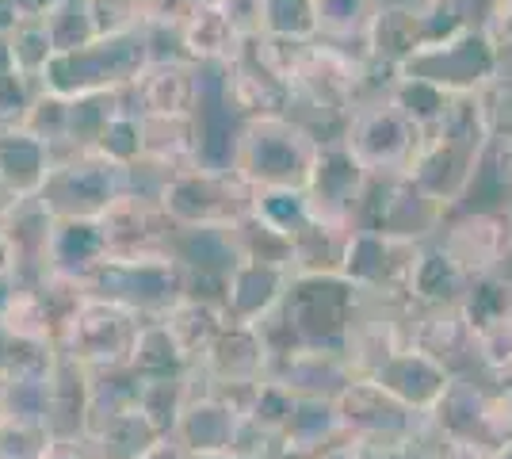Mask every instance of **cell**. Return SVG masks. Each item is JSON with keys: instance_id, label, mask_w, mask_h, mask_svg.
Listing matches in <instances>:
<instances>
[{"instance_id": "34", "label": "cell", "mask_w": 512, "mask_h": 459, "mask_svg": "<svg viewBox=\"0 0 512 459\" xmlns=\"http://www.w3.org/2000/svg\"><path fill=\"white\" fill-rule=\"evenodd\" d=\"M130 372L138 379H188L195 372L192 356L180 349V341L172 337V329L153 318L138 333V349H134V364Z\"/></svg>"}, {"instance_id": "37", "label": "cell", "mask_w": 512, "mask_h": 459, "mask_svg": "<svg viewBox=\"0 0 512 459\" xmlns=\"http://www.w3.org/2000/svg\"><path fill=\"white\" fill-rule=\"evenodd\" d=\"M386 96L406 111V119L421 134L444 127L451 119V111H455V104H459V96H448L444 88L428 85V81H417V77H406V73H398V81L390 85Z\"/></svg>"}, {"instance_id": "4", "label": "cell", "mask_w": 512, "mask_h": 459, "mask_svg": "<svg viewBox=\"0 0 512 459\" xmlns=\"http://www.w3.org/2000/svg\"><path fill=\"white\" fill-rule=\"evenodd\" d=\"M92 299H107L134 310L138 318H165L172 306L188 299V272L172 253L153 257H107L85 280Z\"/></svg>"}, {"instance_id": "26", "label": "cell", "mask_w": 512, "mask_h": 459, "mask_svg": "<svg viewBox=\"0 0 512 459\" xmlns=\"http://www.w3.org/2000/svg\"><path fill=\"white\" fill-rule=\"evenodd\" d=\"M130 108L138 115H195L199 108V66L161 62L130 88Z\"/></svg>"}, {"instance_id": "27", "label": "cell", "mask_w": 512, "mask_h": 459, "mask_svg": "<svg viewBox=\"0 0 512 459\" xmlns=\"http://www.w3.org/2000/svg\"><path fill=\"white\" fill-rule=\"evenodd\" d=\"M107 257H111V249H107V234L100 219L54 222V238H50V253H46V268L54 276L85 284Z\"/></svg>"}, {"instance_id": "18", "label": "cell", "mask_w": 512, "mask_h": 459, "mask_svg": "<svg viewBox=\"0 0 512 459\" xmlns=\"http://www.w3.org/2000/svg\"><path fill=\"white\" fill-rule=\"evenodd\" d=\"M237 429H241V414L230 402H222L199 383V372H192V394L180 410V421L172 429V440L188 452L192 459L203 456H230L234 452Z\"/></svg>"}, {"instance_id": "25", "label": "cell", "mask_w": 512, "mask_h": 459, "mask_svg": "<svg viewBox=\"0 0 512 459\" xmlns=\"http://www.w3.org/2000/svg\"><path fill=\"white\" fill-rule=\"evenodd\" d=\"M54 161H58L54 146L43 142L39 134H31L27 127L0 131V188L12 199L39 196Z\"/></svg>"}, {"instance_id": "30", "label": "cell", "mask_w": 512, "mask_h": 459, "mask_svg": "<svg viewBox=\"0 0 512 459\" xmlns=\"http://www.w3.org/2000/svg\"><path fill=\"white\" fill-rule=\"evenodd\" d=\"M199 150V123L195 115H142V161L161 173L192 169Z\"/></svg>"}, {"instance_id": "55", "label": "cell", "mask_w": 512, "mask_h": 459, "mask_svg": "<svg viewBox=\"0 0 512 459\" xmlns=\"http://www.w3.org/2000/svg\"><path fill=\"white\" fill-rule=\"evenodd\" d=\"M497 398H501V410H505V421H509V433H512V383H501Z\"/></svg>"}, {"instance_id": "1", "label": "cell", "mask_w": 512, "mask_h": 459, "mask_svg": "<svg viewBox=\"0 0 512 459\" xmlns=\"http://www.w3.org/2000/svg\"><path fill=\"white\" fill-rule=\"evenodd\" d=\"M486 161H490V138L482 131L478 104L474 96H459L448 123L421 134V146L413 153L406 176L444 211H455L470 196Z\"/></svg>"}, {"instance_id": "21", "label": "cell", "mask_w": 512, "mask_h": 459, "mask_svg": "<svg viewBox=\"0 0 512 459\" xmlns=\"http://www.w3.org/2000/svg\"><path fill=\"white\" fill-rule=\"evenodd\" d=\"M245 39H249V31L222 0H199L180 27L184 58L195 66H230L245 50Z\"/></svg>"}, {"instance_id": "13", "label": "cell", "mask_w": 512, "mask_h": 459, "mask_svg": "<svg viewBox=\"0 0 512 459\" xmlns=\"http://www.w3.org/2000/svg\"><path fill=\"white\" fill-rule=\"evenodd\" d=\"M333 406L341 421V437L356 440L363 448H409L417 425L425 421V414L409 410L402 398H394L375 379H352L333 398Z\"/></svg>"}, {"instance_id": "24", "label": "cell", "mask_w": 512, "mask_h": 459, "mask_svg": "<svg viewBox=\"0 0 512 459\" xmlns=\"http://www.w3.org/2000/svg\"><path fill=\"white\" fill-rule=\"evenodd\" d=\"M375 383L386 387L394 398H402L409 410L432 414V410L444 402V394L451 391L455 372H448L440 360H432V356H425L421 349L409 345L406 352H398L383 372L375 375Z\"/></svg>"}, {"instance_id": "28", "label": "cell", "mask_w": 512, "mask_h": 459, "mask_svg": "<svg viewBox=\"0 0 512 459\" xmlns=\"http://www.w3.org/2000/svg\"><path fill=\"white\" fill-rule=\"evenodd\" d=\"M169 253L184 264V272L222 276V280H230V272L245 261L234 226H176Z\"/></svg>"}, {"instance_id": "45", "label": "cell", "mask_w": 512, "mask_h": 459, "mask_svg": "<svg viewBox=\"0 0 512 459\" xmlns=\"http://www.w3.org/2000/svg\"><path fill=\"white\" fill-rule=\"evenodd\" d=\"M54 433L35 417H4L0 421V459H46Z\"/></svg>"}, {"instance_id": "16", "label": "cell", "mask_w": 512, "mask_h": 459, "mask_svg": "<svg viewBox=\"0 0 512 459\" xmlns=\"http://www.w3.org/2000/svg\"><path fill=\"white\" fill-rule=\"evenodd\" d=\"M440 249L459 264L467 280L482 276H501L512 261V219L505 207H486V211H467L451 219L440 234Z\"/></svg>"}, {"instance_id": "5", "label": "cell", "mask_w": 512, "mask_h": 459, "mask_svg": "<svg viewBox=\"0 0 512 459\" xmlns=\"http://www.w3.org/2000/svg\"><path fill=\"white\" fill-rule=\"evenodd\" d=\"M363 303H367L363 291L341 272L337 276H295L279 314L287 318L299 345L344 352Z\"/></svg>"}, {"instance_id": "8", "label": "cell", "mask_w": 512, "mask_h": 459, "mask_svg": "<svg viewBox=\"0 0 512 459\" xmlns=\"http://www.w3.org/2000/svg\"><path fill=\"white\" fill-rule=\"evenodd\" d=\"M130 169L107 161L100 153H62L46 176L39 203L54 219H104L111 203L127 196Z\"/></svg>"}, {"instance_id": "58", "label": "cell", "mask_w": 512, "mask_h": 459, "mask_svg": "<svg viewBox=\"0 0 512 459\" xmlns=\"http://www.w3.org/2000/svg\"><path fill=\"white\" fill-rule=\"evenodd\" d=\"M493 459H512V440H509V444H505V448H501V452H497Z\"/></svg>"}, {"instance_id": "33", "label": "cell", "mask_w": 512, "mask_h": 459, "mask_svg": "<svg viewBox=\"0 0 512 459\" xmlns=\"http://www.w3.org/2000/svg\"><path fill=\"white\" fill-rule=\"evenodd\" d=\"M348 238H352L348 230L310 219L291 241V272L295 276H337L344 268Z\"/></svg>"}, {"instance_id": "11", "label": "cell", "mask_w": 512, "mask_h": 459, "mask_svg": "<svg viewBox=\"0 0 512 459\" xmlns=\"http://www.w3.org/2000/svg\"><path fill=\"white\" fill-rule=\"evenodd\" d=\"M161 203L176 226H237L253 207V188L237 173L192 165L165 180Z\"/></svg>"}, {"instance_id": "48", "label": "cell", "mask_w": 512, "mask_h": 459, "mask_svg": "<svg viewBox=\"0 0 512 459\" xmlns=\"http://www.w3.org/2000/svg\"><path fill=\"white\" fill-rule=\"evenodd\" d=\"M153 0H88V12L96 23V35H127L146 31Z\"/></svg>"}, {"instance_id": "59", "label": "cell", "mask_w": 512, "mask_h": 459, "mask_svg": "<svg viewBox=\"0 0 512 459\" xmlns=\"http://www.w3.org/2000/svg\"><path fill=\"white\" fill-rule=\"evenodd\" d=\"M8 203H12V196H8V192H4V188H0V211H4V207H8Z\"/></svg>"}, {"instance_id": "19", "label": "cell", "mask_w": 512, "mask_h": 459, "mask_svg": "<svg viewBox=\"0 0 512 459\" xmlns=\"http://www.w3.org/2000/svg\"><path fill=\"white\" fill-rule=\"evenodd\" d=\"M195 368L214 387H260L272 372V349L264 345L256 326L230 322Z\"/></svg>"}, {"instance_id": "17", "label": "cell", "mask_w": 512, "mask_h": 459, "mask_svg": "<svg viewBox=\"0 0 512 459\" xmlns=\"http://www.w3.org/2000/svg\"><path fill=\"white\" fill-rule=\"evenodd\" d=\"M107 234V249L111 257H153V253H169V241L176 222L165 211V203L157 196H138L127 192L111 203L104 219H100Z\"/></svg>"}, {"instance_id": "52", "label": "cell", "mask_w": 512, "mask_h": 459, "mask_svg": "<svg viewBox=\"0 0 512 459\" xmlns=\"http://www.w3.org/2000/svg\"><path fill=\"white\" fill-rule=\"evenodd\" d=\"M46 459H96V452L88 448V440H62V437H54V444H50Z\"/></svg>"}, {"instance_id": "20", "label": "cell", "mask_w": 512, "mask_h": 459, "mask_svg": "<svg viewBox=\"0 0 512 459\" xmlns=\"http://www.w3.org/2000/svg\"><path fill=\"white\" fill-rule=\"evenodd\" d=\"M295 272L287 264L268 261H241L226 280V314L237 326H260L268 314H276L287 291H291Z\"/></svg>"}, {"instance_id": "39", "label": "cell", "mask_w": 512, "mask_h": 459, "mask_svg": "<svg viewBox=\"0 0 512 459\" xmlns=\"http://www.w3.org/2000/svg\"><path fill=\"white\" fill-rule=\"evenodd\" d=\"M39 81H31L20 69L12 43L0 39V131H16L27 123V115L35 108Z\"/></svg>"}, {"instance_id": "15", "label": "cell", "mask_w": 512, "mask_h": 459, "mask_svg": "<svg viewBox=\"0 0 512 459\" xmlns=\"http://www.w3.org/2000/svg\"><path fill=\"white\" fill-rule=\"evenodd\" d=\"M367 184H371V173L363 169L352 153L344 150L341 138H337V142H325L318 165H314V176H310V184H306L310 219L352 234V230L360 226Z\"/></svg>"}, {"instance_id": "22", "label": "cell", "mask_w": 512, "mask_h": 459, "mask_svg": "<svg viewBox=\"0 0 512 459\" xmlns=\"http://www.w3.org/2000/svg\"><path fill=\"white\" fill-rule=\"evenodd\" d=\"M268 379H276L279 387H287L295 398H337L356 379V372L344 360V352L302 345V349H291L283 356H272Z\"/></svg>"}, {"instance_id": "47", "label": "cell", "mask_w": 512, "mask_h": 459, "mask_svg": "<svg viewBox=\"0 0 512 459\" xmlns=\"http://www.w3.org/2000/svg\"><path fill=\"white\" fill-rule=\"evenodd\" d=\"M50 27V39H54V50L65 54V50H81L88 46L96 35V23H92V12H88V0H62L58 12L46 20Z\"/></svg>"}, {"instance_id": "2", "label": "cell", "mask_w": 512, "mask_h": 459, "mask_svg": "<svg viewBox=\"0 0 512 459\" xmlns=\"http://www.w3.org/2000/svg\"><path fill=\"white\" fill-rule=\"evenodd\" d=\"M150 66L153 54L146 31L100 35L81 50L54 54L39 77V88L50 96H65V100L100 96V92H127L146 77Z\"/></svg>"}, {"instance_id": "6", "label": "cell", "mask_w": 512, "mask_h": 459, "mask_svg": "<svg viewBox=\"0 0 512 459\" xmlns=\"http://www.w3.org/2000/svg\"><path fill=\"white\" fill-rule=\"evenodd\" d=\"M470 8L463 0H448L440 8H409L402 0H383L375 23L367 31V62L398 69L425 54L428 46L448 43L470 27Z\"/></svg>"}, {"instance_id": "56", "label": "cell", "mask_w": 512, "mask_h": 459, "mask_svg": "<svg viewBox=\"0 0 512 459\" xmlns=\"http://www.w3.org/2000/svg\"><path fill=\"white\" fill-rule=\"evenodd\" d=\"M409 8H440V4H448V0H402Z\"/></svg>"}, {"instance_id": "46", "label": "cell", "mask_w": 512, "mask_h": 459, "mask_svg": "<svg viewBox=\"0 0 512 459\" xmlns=\"http://www.w3.org/2000/svg\"><path fill=\"white\" fill-rule=\"evenodd\" d=\"M474 372L490 383H512V318L474 337Z\"/></svg>"}, {"instance_id": "49", "label": "cell", "mask_w": 512, "mask_h": 459, "mask_svg": "<svg viewBox=\"0 0 512 459\" xmlns=\"http://www.w3.org/2000/svg\"><path fill=\"white\" fill-rule=\"evenodd\" d=\"M8 43H12V54H16V62H20V69L31 81H39L43 69L50 66V58L58 54L46 23H23V27H16V35Z\"/></svg>"}, {"instance_id": "40", "label": "cell", "mask_w": 512, "mask_h": 459, "mask_svg": "<svg viewBox=\"0 0 512 459\" xmlns=\"http://www.w3.org/2000/svg\"><path fill=\"white\" fill-rule=\"evenodd\" d=\"M249 215L268 230H276L279 238L295 241V234L310 222V203L299 188H256Z\"/></svg>"}, {"instance_id": "35", "label": "cell", "mask_w": 512, "mask_h": 459, "mask_svg": "<svg viewBox=\"0 0 512 459\" xmlns=\"http://www.w3.org/2000/svg\"><path fill=\"white\" fill-rule=\"evenodd\" d=\"M161 322L172 329V337L180 341V349L192 356V364H199L203 352L214 345V337L230 326V314H226V306H218V303L184 299L180 306H172Z\"/></svg>"}, {"instance_id": "42", "label": "cell", "mask_w": 512, "mask_h": 459, "mask_svg": "<svg viewBox=\"0 0 512 459\" xmlns=\"http://www.w3.org/2000/svg\"><path fill=\"white\" fill-rule=\"evenodd\" d=\"M188 394H192V375L188 379H138V406L161 437H172Z\"/></svg>"}, {"instance_id": "44", "label": "cell", "mask_w": 512, "mask_h": 459, "mask_svg": "<svg viewBox=\"0 0 512 459\" xmlns=\"http://www.w3.org/2000/svg\"><path fill=\"white\" fill-rule=\"evenodd\" d=\"M92 153H100V157L115 161V165H123V169H134V165L142 161V115L130 108L119 111L104 131H100Z\"/></svg>"}, {"instance_id": "31", "label": "cell", "mask_w": 512, "mask_h": 459, "mask_svg": "<svg viewBox=\"0 0 512 459\" xmlns=\"http://www.w3.org/2000/svg\"><path fill=\"white\" fill-rule=\"evenodd\" d=\"M470 280L459 272V264L451 261L440 249V241H428L417 272H413V287H409V303L417 310H436V306H459L467 295Z\"/></svg>"}, {"instance_id": "7", "label": "cell", "mask_w": 512, "mask_h": 459, "mask_svg": "<svg viewBox=\"0 0 512 459\" xmlns=\"http://www.w3.org/2000/svg\"><path fill=\"white\" fill-rule=\"evenodd\" d=\"M142 326H146V318H138L134 310L88 295L85 306L77 310V318L62 333L58 349L92 375L130 372Z\"/></svg>"}, {"instance_id": "38", "label": "cell", "mask_w": 512, "mask_h": 459, "mask_svg": "<svg viewBox=\"0 0 512 459\" xmlns=\"http://www.w3.org/2000/svg\"><path fill=\"white\" fill-rule=\"evenodd\" d=\"M260 35L291 39V43H314L318 31V0H260Z\"/></svg>"}, {"instance_id": "41", "label": "cell", "mask_w": 512, "mask_h": 459, "mask_svg": "<svg viewBox=\"0 0 512 459\" xmlns=\"http://www.w3.org/2000/svg\"><path fill=\"white\" fill-rule=\"evenodd\" d=\"M0 322L12 337H27V341H54V322H50V310H46L39 284L31 287H12L8 303L0 306Z\"/></svg>"}, {"instance_id": "23", "label": "cell", "mask_w": 512, "mask_h": 459, "mask_svg": "<svg viewBox=\"0 0 512 459\" xmlns=\"http://www.w3.org/2000/svg\"><path fill=\"white\" fill-rule=\"evenodd\" d=\"M409 345L432 356V360H440L455 375L474 372V333H470L459 306H436V310H417L413 306Z\"/></svg>"}, {"instance_id": "50", "label": "cell", "mask_w": 512, "mask_h": 459, "mask_svg": "<svg viewBox=\"0 0 512 459\" xmlns=\"http://www.w3.org/2000/svg\"><path fill=\"white\" fill-rule=\"evenodd\" d=\"M482 27L497 46L505 73H512V0H490V12H486Z\"/></svg>"}, {"instance_id": "36", "label": "cell", "mask_w": 512, "mask_h": 459, "mask_svg": "<svg viewBox=\"0 0 512 459\" xmlns=\"http://www.w3.org/2000/svg\"><path fill=\"white\" fill-rule=\"evenodd\" d=\"M383 0H318V31L325 43L367 54V31Z\"/></svg>"}, {"instance_id": "29", "label": "cell", "mask_w": 512, "mask_h": 459, "mask_svg": "<svg viewBox=\"0 0 512 459\" xmlns=\"http://www.w3.org/2000/svg\"><path fill=\"white\" fill-rule=\"evenodd\" d=\"M88 406H92V372L62 356L58 372L50 379V406H46L50 433L62 440H85Z\"/></svg>"}, {"instance_id": "43", "label": "cell", "mask_w": 512, "mask_h": 459, "mask_svg": "<svg viewBox=\"0 0 512 459\" xmlns=\"http://www.w3.org/2000/svg\"><path fill=\"white\" fill-rule=\"evenodd\" d=\"M474 104L490 150H512V73L501 69L482 92H474Z\"/></svg>"}, {"instance_id": "57", "label": "cell", "mask_w": 512, "mask_h": 459, "mask_svg": "<svg viewBox=\"0 0 512 459\" xmlns=\"http://www.w3.org/2000/svg\"><path fill=\"white\" fill-rule=\"evenodd\" d=\"M8 417V398H4V387H0V421Z\"/></svg>"}, {"instance_id": "32", "label": "cell", "mask_w": 512, "mask_h": 459, "mask_svg": "<svg viewBox=\"0 0 512 459\" xmlns=\"http://www.w3.org/2000/svg\"><path fill=\"white\" fill-rule=\"evenodd\" d=\"M341 440V421L333 398H299L283 429V459H306Z\"/></svg>"}, {"instance_id": "60", "label": "cell", "mask_w": 512, "mask_h": 459, "mask_svg": "<svg viewBox=\"0 0 512 459\" xmlns=\"http://www.w3.org/2000/svg\"><path fill=\"white\" fill-rule=\"evenodd\" d=\"M505 211H509V219H512V196H509V203H505Z\"/></svg>"}, {"instance_id": "14", "label": "cell", "mask_w": 512, "mask_h": 459, "mask_svg": "<svg viewBox=\"0 0 512 459\" xmlns=\"http://www.w3.org/2000/svg\"><path fill=\"white\" fill-rule=\"evenodd\" d=\"M448 215L451 211H444L436 199H428L406 173L371 176L356 230H375V234H394V238L428 245L436 234H444Z\"/></svg>"}, {"instance_id": "54", "label": "cell", "mask_w": 512, "mask_h": 459, "mask_svg": "<svg viewBox=\"0 0 512 459\" xmlns=\"http://www.w3.org/2000/svg\"><path fill=\"white\" fill-rule=\"evenodd\" d=\"M490 161L497 165V180L509 188L512 196V150H490Z\"/></svg>"}, {"instance_id": "9", "label": "cell", "mask_w": 512, "mask_h": 459, "mask_svg": "<svg viewBox=\"0 0 512 459\" xmlns=\"http://www.w3.org/2000/svg\"><path fill=\"white\" fill-rule=\"evenodd\" d=\"M425 253V241L394 238V234H375V230H352L348 253H344L341 276L363 291L371 303H409L413 272Z\"/></svg>"}, {"instance_id": "53", "label": "cell", "mask_w": 512, "mask_h": 459, "mask_svg": "<svg viewBox=\"0 0 512 459\" xmlns=\"http://www.w3.org/2000/svg\"><path fill=\"white\" fill-rule=\"evenodd\" d=\"M142 459H192V456H188V452H184V448H180V444H176L172 437H165L161 444H153V448Z\"/></svg>"}, {"instance_id": "51", "label": "cell", "mask_w": 512, "mask_h": 459, "mask_svg": "<svg viewBox=\"0 0 512 459\" xmlns=\"http://www.w3.org/2000/svg\"><path fill=\"white\" fill-rule=\"evenodd\" d=\"M58 4H62V0H8V8L16 12L20 27L23 23H46L58 12Z\"/></svg>"}, {"instance_id": "3", "label": "cell", "mask_w": 512, "mask_h": 459, "mask_svg": "<svg viewBox=\"0 0 512 459\" xmlns=\"http://www.w3.org/2000/svg\"><path fill=\"white\" fill-rule=\"evenodd\" d=\"M321 142L310 127L291 115H264L249 119L237 138L234 173L249 188H299L306 192L314 165L321 157Z\"/></svg>"}, {"instance_id": "10", "label": "cell", "mask_w": 512, "mask_h": 459, "mask_svg": "<svg viewBox=\"0 0 512 459\" xmlns=\"http://www.w3.org/2000/svg\"><path fill=\"white\" fill-rule=\"evenodd\" d=\"M341 142L371 176H398L421 146V131L390 96H371L344 123Z\"/></svg>"}, {"instance_id": "12", "label": "cell", "mask_w": 512, "mask_h": 459, "mask_svg": "<svg viewBox=\"0 0 512 459\" xmlns=\"http://www.w3.org/2000/svg\"><path fill=\"white\" fill-rule=\"evenodd\" d=\"M501 69H505L501 54H497L493 39L486 35V27L470 23L467 31H459L448 43L428 46L425 54H417L398 73L444 88L448 96H474V92H482L490 85Z\"/></svg>"}]
</instances>
